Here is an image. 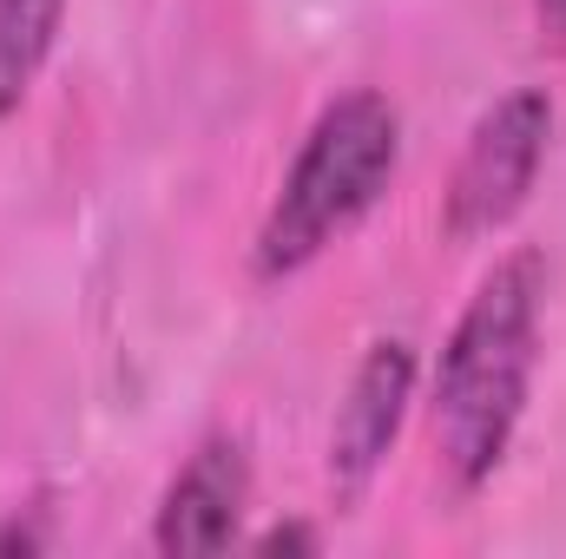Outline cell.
Masks as SVG:
<instances>
[{
  "label": "cell",
  "instance_id": "cell-1",
  "mask_svg": "<svg viewBox=\"0 0 566 559\" xmlns=\"http://www.w3.org/2000/svg\"><path fill=\"white\" fill-rule=\"evenodd\" d=\"M541 323H547V257L507 251L461 303L434 382H428V441L434 474L454 500H474L527 415L534 376H541Z\"/></svg>",
  "mask_w": 566,
  "mask_h": 559
},
{
  "label": "cell",
  "instance_id": "cell-2",
  "mask_svg": "<svg viewBox=\"0 0 566 559\" xmlns=\"http://www.w3.org/2000/svg\"><path fill=\"white\" fill-rule=\"evenodd\" d=\"M396 165H402L396 99L376 93V86L336 93L310 119L277 198H271V211L251 238V277L258 283L303 277L329 244H343L382 204V191L396 184Z\"/></svg>",
  "mask_w": 566,
  "mask_h": 559
},
{
  "label": "cell",
  "instance_id": "cell-3",
  "mask_svg": "<svg viewBox=\"0 0 566 559\" xmlns=\"http://www.w3.org/2000/svg\"><path fill=\"white\" fill-rule=\"evenodd\" d=\"M547 139H554V99L541 86H514L494 106H481L441 191V231L454 244H481L507 231L541 184Z\"/></svg>",
  "mask_w": 566,
  "mask_h": 559
},
{
  "label": "cell",
  "instance_id": "cell-4",
  "mask_svg": "<svg viewBox=\"0 0 566 559\" xmlns=\"http://www.w3.org/2000/svg\"><path fill=\"white\" fill-rule=\"evenodd\" d=\"M416 382H422V356L409 336H376L356 356L343 402L329 415V441H323V474H329V494L343 507H356L376 487V474L389 467L402 421L416 409Z\"/></svg>",
  "mask_w": 566,
  "mask_h": 559
},
{
  "label": "cell",
  "instance_id": "cell-5",
  "mask_svg": "<svg viewBox=\"0 0 566 559\" xmlns=\"http://www.w3.org/2000/svg\"><path fill=\"white\" fill-rule=\"evenodd\" d=\"M251 441L244 434H205L178 474L165 481L151 507V547L158 553H231L251 520Z\"/></svg>",
  "mask_w": 566,
  "mask_h": 559
},
{
  "label": "cell",
  "instance_id": "cell-6",
  "mask_svg": "<svg viewBox=\"0 0 566 559\" xmlns=\"http://www.w3.org/2000/svg\"><path fill=\"white\" fill-rule=\"evenodd\" d=\"M66 27V0H0V119L27 106Z\"/></svg>",
  "mask_w": 566,
  "mask_h": 559
},
{
  "label": "cell",
  "instance_id": "cell-7",
  "mask_svg": "<svg viewBox=\"0 0 566 559\" xmlns=\"http://www.w3.org/2000/svg\"><path fill=\"white\" fill-rule=\"evenodd\" d=\"M316 547H323V534L303 527V520H283V527H271V534L251 540V553H316Z\"/></svg>",
  "mask_w": 566,
  "mask_h": 559
},
{
  "label": "cell",
  "instance_id": "cell-8",
  "mask_svg": "<svg viewBox=\"0 0 566 559\" xmlns=\"http://www.w3.org/2000/svg\"><path fill=\"white\" fill-rule=\"evenodd\" d=\"M53 534L46 527H27L20 514H0V553H40Z\"/></svg>",
  "mask_w": 566,
  "mask_h": 559
},
{
  "label": "cell",
  "instance_id": "cell-9",
  "mask_svg": "<svg viewBox=\"0 0 566 559\" xmlns=\"http://www.w3.org/2000/svg\"><path fill=\"white\" fill-rule=\"evenodd\" d=\"M534 27L547 53H566V0H534Z\"/></svg>",
  "mask_w": 566,
  "mask_h": 559
}]
</instances>
